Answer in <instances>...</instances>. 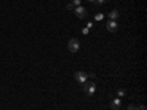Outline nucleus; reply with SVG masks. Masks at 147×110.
Segmentation results:
<instances>
[{"mask_svg":"<svg viewBox=\"0 0 147 110\" xmlns=\"http://www.w3.org/2000/svg\"><path fill=\"white\" fill-rule=\"evenodd\" d=\"M128 110H137V107H134V106H130V107H128Z\"/></svg>","mask_w":147,"mask_h":110,"instance_id":"obj_15","label":"nucleus"},{"mask_svg":"<svg viewBox=\"0 0 147 110\" xmlns=\"http://www.w3.org/2000/svg\"><path fill=\"white\" fill-rule=\"evenodd\" d=\"M81 32H82V34H84V35H87V34H88V32H90V29H88V28H87V27H86V28H82V31H81Z\"/></svg>","mask_w":147,"mask_h":110,"instance_id":"obj_10","label":"nucleus"},{"mask_svg":"<svg viewBox=\"0 0 147 110\" xmlns=\"http://www.w3.org/2000/svg\"><path fill=\"white\" fill-rule=\"evenodd\" d=\"M110 107H112L113 110H118V109L121 107V100H119V98H115L113 101L110 103Z\"/></svg>","mask_w":147,"mask_h":110,"instance_id":"obj_6","label":"nucleus"},{"mask_svg":"<svg viewBox=\"0 0 147 110\" xmlns=\"http://www.w3.org/2000/svg\"><path fill=\"white\" fill-rule=\"evenodd\" d=\"M103 18H104V15H103V13H97L96 16H94V19H96V21H102Z\"/></svg>","mask_w":147,"mask_h":110,"instance_id":"obj_8","label":"nucleus"},{"mask_svg":"<svg viewBox=\"0 0 147 110\" xmlns=\"http://www.w3.org/2000/svg\"><path fill=\"white\" fill-rule=\"evenodd\" d=\"M74 11H75V15L80 19H84V18L87 16V9L82 7V6H75V7H74Z\"/></svg>","mask_w":147,"mask_h":110,"instance_id":"obj_3","label":"nucleus"},{"mask_svg":"<svg viewBox=\"0 0 147 110\" xmlns=\"http://www.w3.org/2000/svg\"><path fill=\"white\" fill-rule=\"evenodd\" d=\"M84 91H86L87 95H93L94 93H96V84H94L93 81L91 82H84Z\"/></svg>","mask_w":147,"mask_h":110,"instance_id":"obj_2","label":"nucleus"},{"mask_svg":"<svg viewBox=\"0 0 147 110\" xmlns=\"http://www.w3.org/2000/svg\"><path fill=\"white\" fill-rule=\"evenodd\" d=\"M72 5L74 6H81V0H72Z\"/></svg>","mask_w":147,"mask_h":110,"instance_id":"obj_9","label":"nucleus"},{"mask_svg":"<svg viewBox=\"0 0 147 110\" xmlns=\"http://www.w3.org/2000/svg\"><path fill=\"white\" fill-rule=\"evenodd\" d=\"M87 28H88V29L93 28V22H88V24H87Z\"/></svg>","mask_w":147,"mask_h":110,"instance_id":"obj_14","label":"nucleus"},{"mask_svg":"<svg viewBox=\"0 0 147 110\" xmlns=\"http://www.w3.org/2000/svg\"><path fill=\"white\" fill-rule=\"evenodd\" d=\"M116 93H118V95H119V97H122V95H125V91H124V89H118V91H116Z\"/></svg>","mask_w":147,"mask_h":110,"instance_id":"obj_11","label":"nucleus"},{"mask_svg":"<svg viewBox=\"0 0 147 110\" xmlns=\"http://www.w3.org/2000/svg\"><path fill=\"white\" fill-rule=\"evenodd\" d=\"M106 28H108L109 32H116V31H118V24H116V21H109V22L106 24Z\"/></svg>","mask_w":147,"mask_h":110,"instance_id":"obj_5","label":"nucleus"},{"mask_svg":"<svg viewBox=\"0 0 147 110\" xmlns=\"http://www.w3.org/2000/svg\"><path fill=\"white\" fill-rule=\"evenodd\" d=\"M68 50L71 53H77L78 50H80V41L75 38H71L69 41H68Z\"/></svg>","mask_w":147,"mask_h":110,"instance_id":"obj_1","label":"nucleus"},{"mask_svg":"<svg viewBox=\"0 0 147 110\" xmlns=\"http://www.w3.org/2000/svg\"><path fill=\"white\" fill-rule=\"evenodd\" d=\"M96 2H97L99 5H103V3H106V2H108V0H96Z\"/></svg>","mask_w":147,"mask_h":110,"instance_id":"obj_13","label":"nucleus"},{"mask_svg":"<svg viewBox=\"0 0 147 110\" xmlns=\"http://www.w3.org/2000/svg\"><path fill=\"white\" fill-rule=\"evenodd\" d=\"M137 110H146V107H144V106H140V107H137Z\"/></svg>","mask_w":147,"mask_h":110,"instance_id":"obj_16","label":"nucleus"},{"mask_svg":"<svg viewBox=\"0 0 147 110\" xmlns=\"http://www.w3.org/2000/svg\"><path fill=\"white\" fill-rule=\"evenodd\" d=\"M109 18H110V21H116V19L119 18V12H118V11H112V12H109Z\"/></svg>","mask_w":147,"mask_h":110,"instance_id":"obj_7","label":"nucleus"},{"mask_svg":"<svg viewBox=\"0 0 147 110\" xmlns=\"http://www.w3.org/2000/svg\"><path fill=\"white\" fill-rule=\"evenodd\" d=\"M75 79H77L80 84H84V82H87L88 75L86 72H82V71H78V72H75Z\"/></svg>","mask_w":147,"mask_h":110,"instance_id":"obj_4","label":"nucleus"},{"mask_svg":"<svg viewBox=\"0 0 147 110\" xmlns=\"http://www.w3.org/2000/svg\"><path fill=\"white\" fill-rule=\"evenodd\" d=\"M74 7H75V6H74L72 3H69V5L66 6V9H68V11H74Z\"/></svg>","mask_w":147,"mask_h":110,"instance_id":"obj_12","label":"nucleus"},{"mask_svg":"<svg viewBox=\"0 0 147 110\" xmlns=\"http://www.w3.org/2000/svg\"><path fill=\"white\" fill-rule=\"evenodd\" d=\"M88 2H96V0H88Z\"/></svg>","mask_w":147,"mask_h":110,"instance_id":"obj_17","label":"nucleus"}]
</instances>
